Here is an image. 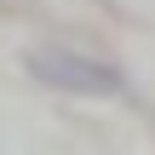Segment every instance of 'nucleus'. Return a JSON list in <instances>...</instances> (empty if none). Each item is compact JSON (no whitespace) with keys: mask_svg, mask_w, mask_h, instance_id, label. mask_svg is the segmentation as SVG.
I'll return each mask as SVG.
<instances>
[{"mask_svg":"<svg viewBox=\"0 0 155 155\" xmlns=\"http://www.w3.org/2000/svg\"><path fill=\"white\" fill-rule=\"evenodd\" d=\"M23 69H29L40 86L75 92V98H115V92L127 86L115 63H104V58H92V52H75V46H35V52L23 58Z\"/></svg>","mask_w":155,"mask_h":155,"instance_id":"1","label":"nucleus"}]
</instances>
